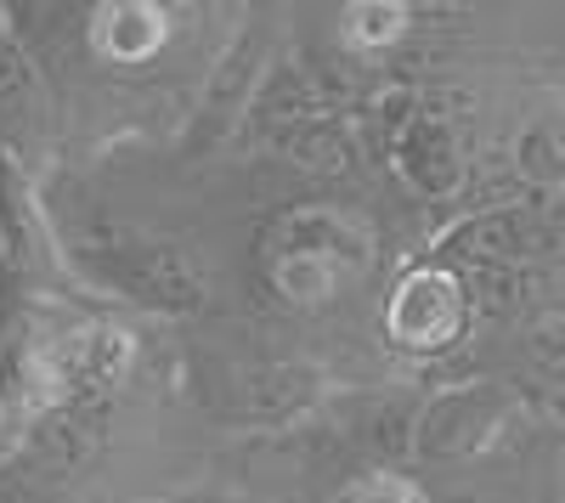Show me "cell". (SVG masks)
Returning <instances> with one entry per match:
<instances>
[{"label": "cell", "mask_w": 565, "mask_h": 503, "mask_svg": "<svg viewBox=\"0 0 565 503\" xmlns=\"http://www.w3.org/2000/svg\"><path fill=\"white\" fill-rule=\"evenodd\" d=\"M79 278L103 295H119L130 306H148L164 317L181 311H199L204 306V266L186 255L170 238H148V233H130V226H90V233H74L68 244Z\"/></svg>", "instance_id": "obj_1"}, {"label": "cell", "mask_w": 565, "mask_h": 503, "mask_svg": "<svg viewBox=\"0 0 565 503\" xmlns=\"http://www.w3.org/2000/svg\"><path fill=\"white\" fill-rule=\"evenodd\" d=\"M362 260H367V238L351 221L328 215V210L289 215L266 238V278L282 300H295V306H322L340 289L345 266H362Z\"/></svg>", "instance_id": "obj_2"}, {"label": "cell", "mask_w": 565, "mask_h": 503, "mask_svg": "<svg viewBox=\"0 0 565 503\" xmlns=\"http://www.w3.org/2000/svg\"><path fill=\"white\" fill-rule=\"evenodd\" d=\"M328 379L306 362H238L221 379V402L215 414L232 425H289L306 419L322 402Z\"/></svg>", "instance_id": "obj_3"}, {"label": "cell", "mask_w": 565, "mask_h": 503, "mask_svg": "<svg viewBox=\"0 0 565 503\" xmlns=\"http://www.w3.org/2000/svg\"><path fill=\"white\" fill-rule=\"evenodd\" d=\"M521 402L498 385H458L441 390L418 419V452L424 459H469V452H487L498 436H509Z\"/></svg>", "instance_id": "obj_4"}, {"label": "cell", "mask_w": 565, "mask_h": 503, "mask_svg": "<svg viewBox=\"0 0 565 503\" xmlns=\"http://www.w3.org/2000/svg\"><path fill=\"white\" fill-rule=\"evenodd\" d=\"M463 323H469V295L447 266L407 271L391 295V311H385L391 340L407 351H441L463 334Z\"/></svg>", "instance_id": "obj_5"}, {"label": "cell", "mask_w": 565, "mask_h": 503, "mask_svg": "<svg viewBox=\"0 0 565 503\" xmlns=\"http://www.w3.org/2000/svg\"><path fill=\"white\" fill-rule=\"evenodd\" d=\"M396 164L407 170V181L418 193H452L463 181V159H458V136L441 114H418L396 148Z\"/></svg>", "instance_id": "obj_6"}, {"label": "cell", "mask_w": 565, "mask_h": 503, "mask_svg": "<svg viewBox=\"0 0 565 503\" xmlns=\"http://www.w3.org/2000/svg\"><path fill=\"white\" fill-rule=\"evenodd\" d=\"M159 40H164L159 7H103L97 23H90V45L108 63H148Z\"/></svg>", "instance_id": "obj_7"}, {"label": "cell", "mask_w": 565, "mask_h": 503, "mask_svg": "<svg viewBox=\"0 0 565 503\" xmlns=\"http://www.w3.org/2000/svg\"><path fill=\"white\" fill-rule=\"evenodd\" d=\"M260 57H266V45L255 40H238V52H232L226 63H221V74H215V85H210V119L215 125H226V119H238L244 108H249V79H255V68H260Z\"/></svg>", "instance_id": "obj_8"}, {"label": "cell", "mask_w": 565, "mask_h": 503, "mask_svg": "<svg viewBox=\"0 0 565 503\" xmlns=\"http://www.w3.org/2000/svg\"><path fill=\"white\" fill-rule=\"evenodd\" d=\"M345 503H430V497H424L407 475H385V470H380V475H362Z\"/></svg>", "instance_id": "obj_9"}, {"label": "cell", "mask_w": 565, "mask_h": 503, "mask_svg": "<svg viewBox=\"0 0 565 503\" xmlns=\"http://www.w3.org/2000/svg\"><path fill=\"white\" fill-rule=\"evenodd\" d=\"M402 18H407V7H356L351 12V40L356 45L391 40V34H402Z\"/></svg>", "instance_id": "obj_10"}, {"label": "cell", "mask_w": 565, "mask_h": 503, "mask_svg": "<svg viewBox=\"0 0 565 503\" xmlns=\"http://www.w3.org/2000/svg\"><path fill=\"white\" fill-rule=\"evenodd\" d=\"M153 503H255L232 486H193V492H170V497H153Z\"/></svg>", "instance_id": "obj_11"}]
</instances>
